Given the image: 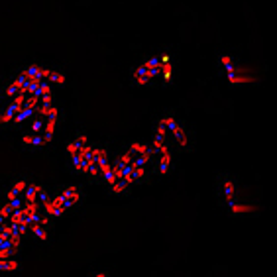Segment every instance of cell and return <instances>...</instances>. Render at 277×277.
Returning <instances> with one entry per match:
<instances>
[{
    "mask_svg": "<svg viewBox=\"0 0 277 277\" xmlns=\"http://www.w3.org/2000/svg\"><path fill=\"white\" fill-rule=\"evenodd\" d=\"M218 65H220V69L224 71V77H226V81L230 83L232 87L250 85L254 81V75L246 69L236 57H232L230 53H222L218 57Z\"/></svg>",
    "mask_w": 277,
    "mask_h": 277,
    "instance_id": "1",
    "label": "cell"
},
{
    "mask_svg": "<svg viewBox=\"0 0 277 277\" xmlns=\"http://www.w3.org/2000/svg\"><path fill=\"white\" fill-rule=\"evenodd\" d=\"M218 195H220V199L226 205L232 203L234 199H238V185H236V179L230 177V175H224L220 179V185H218Z\"/></svg>",
    "mask_w": 277,
    "mask_h": 277,
    "instance_id": "4",
    "label": "cell"
},
{
    "mask_svg": "<svg viewBox=\"0 0 277 277\" xmlns=\"http://www.w3.org/2000/svg\"><path fill=\"white\" fill-rule=\"evenodd\" d=\"M94 277H108V273H106V271H98Z\"/></svg>",
    "mask_w": 277,
    "mask_h": 277,
    "instance_id": "8",
    "label": "cell"
},
{
    "mask_svg": "<svg viewBox=\"0 0 277 277\" xmlns=\"http://www.w3.org/2000/svg\"><path fill=\"white\" fill-rule=\"evenodd\" d=\"M163 65H165V59H163V61L156 59V57L144 59V61H142L140 65H136L134 71H132V81H134V85H138V87L150 85V83L162 73Z\"/></svg>",
    "mask_w": 277,
    "mask_h": 277,
    "instance_id": "2",
    "label": "cell"
},
{
    "mask_svg": "<svg viewBox=\"0 0 277 277\" xmlns=\"http://www.w3.org/2000/svg\"><path fill=\"white\" fill-rule=\"evenodd\" d=\"M30 230H32V234L38 238V240H47V228L46 226H42V224H30Z\"/></svg>",
    "mask_w": 277,
    "mask_h": 277,
    "instance_id": "7",
    "label": "cell"
},
{
    "mask_svg": "<svg viewBox=\"0 0 277 277\" xmlns=\"http://www.w3.org/2000/svg\"><path fill=\"white\" fill-rule=\"evenodd\" d=\"M0 126H2V110H0Z\"/></svg>",
    "mask_w": 277,
    "mask_h": 277,
    "instance_id": "9",
    "label": "cell"
},
{
    "mask_svg": "<svg viewBox=\"0 0 277 277\" xmlns=\"http://www.w3.org/2000/svg\"><path fill=\"white\" fill-rule=\"evenodd\" d=\"M24 77L38 81V83H47V85H63L65 83V75L57 69H47V67H40V65H28L22 71Z\"/></svg>",
    "mask_w": 277,
    "mask_h": 277,
    "instance_id": "3",
    "label": "cell"
},
{
    "mask_svg": "<svg viewBox=\"0 0 277 277\" xmlns=\"http://www.w3.org/2000/svg\"><path fill=\"white\" fill-rule=\"evenodd\" d=\"M20 267V263L16 259H0V271H16Z\"/></svg>",
    "mask_w": 277,
    "mask_h": 277,
    "instance_id": "6",
    "label": "cell"
},
{
    "mask_svg": "<svg viewBox=\"0 0 277 277\" xmlns=\"http://www.w3.org/2000/svg\"><path fill=\"white\" fill-rule=\"evenodd\" d=\"M226 207L230 208L232 214H246V212H250L252 210V205H248V203H244L240 197L238 199H234L232 203H228Z\"/></svg>",
    "mask_w": 277,
    "mask_h": 277,
    "instance_id": "5",
    "label": "cell"
}]
</instances>
